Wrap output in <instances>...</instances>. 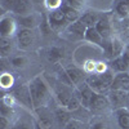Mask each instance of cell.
<instances>
[{"label":"cell","mask_w":129,"mask_h":129,"mask_svg":"<svg viewBox=\"0 0 129 129\" xmlns=\"http://www.w3.org/2000/svg\"><path fill=\"white\" fill-rule=\"evenodd\" d=\"M0 115L8 117V119L13 117V116H14V109H13V106L7 105L5 102H3L2 107H0Z\"/></svg>","instance_id":"27"},{"label":"cell","mask_w":129,"mask_h":129,"mask_svg":"<svg viewBox=\"0 0 129 129\" xmlns=\"http://www.w3.org/2000/svg\"><path fill=\"white\" fill-rule=\"evenodd\" d=\"M28 87H30L32 103H34V109H40V107L45 106L50 98V93L47 83L43 80V78L36 76L35 79H32V81L28 84Z\"/></svg>","instance_id":"1"},{"label":"cell","mask_w":129,"mask_h":129,"mask_svg":"<svg viewBox=\"0 0 129 129\" xmlns=\"http://www.w3.org/2000/svg\"><path fill=\"white\" fill-rule=\"evenodd\" d=\"M14 39L10 36H2L0 38V54L3 58H7L13 54L14 52Z\"/></svg>","instance_id":"14"},{"label":"cell","mask_w":129,"mask_h":129,"mask_svg":"<svg viewBox=\"0 0 129 129\" xmlns=\"http://www.w3.org/2000/svg\"><path fill=\"white\" fill-rule=\"evenodd\" d=\"M13 98L17 100L18 102H21V105H23L25 107L34 109V103H32L28 85H18V87L13 90Z\"/></svg>","instance_id":"4"},{"label":"cell","mask_w":129,"mask_h":129,"mask_svg":"<svg viewBox=\"0 0 129 129\" xmlns=\"http://www.w3.org/2000/svg\"><path fill=\"white\" fill-rule=\"evenodd\" d=\"M95 28L101 34L103 40L111 39V22H110V18H109L107 14L101 17V19L98 21V23L95 25Z\"/></svg>","instance_id":"12"},{"label":"cell","mask_w":129,"mask_h":129,"mask_svg":"<svg viewBox=\"0 0 129 129\" xmlns=\"http://www.w3.org/2000/svg\"><path fill=\"white\" fill-rule=\"evenodd\" d=\"M64 4H67L69 7H71V8L80 12L85 5V0H64Z\"/></svg>","instance_id":"29"},{"label":"cell","mask_w":129,"mask_h":129,"mask_svg":"<svg viewBox=\"0 0 129 129\" xmlns=\"http://www.w3.org/2000/svg\"><path fill=\"white\" fill-rule=\"evenodd\" d=\"M87 26H85L81 21L79 19V21H76V22H74V23H70L69 25V27L66 28L70 34H72V35H75V36H78V38H83L84 39V36H85V31H87Z\"/></svg>","instance_id":"23"},{"label":"cell","mask_w":129,"mask_h":129,"mask_svg":"<svg viewBox=\"0 0 129 129\" xmlns=\"http://www.w3.org/2000/svg\"><path fill=\"white\" fill-rule=\"evenodd\" d=\"M48 58H49V61H53V62L61 61L63 58V49L57 48V47L50 48L49 52H48Z\"/></svg>","instance_id":"26"},{"label":"cell","mask_w":129,"mask_h":129,"mask_svg":"<svg viewBox=\"0 0 129 129\" xmlns=\"http://www.w3.org/2000/svg\"><path fill=\"white\" fill-rule=\"evenodd\" d=\"M18 0H2V8L4 10H13Z\"/></svg>","instance_id":"33"},{"label":"cell","mask_w":129,"mask_h":129,"mask_svg":"<svg viewBox=\"0 0 129 129\" xmlns=\"http://www.w3.org/2000/svg\"><path fill=\"white\" fill-rule=\"evenodd\" d=\"M111 106L110 101H109V97L107 94H100V93H95L92 103L89 106V110L92 112H102L105 110H107L109 107Z\"/></svg>","instance_id":"8"},{"label":"cell","mask_w":129,"mask_h":129,"mask_svg":"<svg viewBox=\"0 0 129 129\" xmlns=\"http://www.w3.org/2000/svg\"><path fill=\"white\" fill-rule=\"evenodd\" d=\"M75 93H76V95L79 97L81 106L84 107V109H88L89 110V106L92 103V100H93L95 92L89 87L87 83H83L81 85H79V87H78V90L75 92Z\"/></svg>","instance_id":"7"},{"label":"cell","mask_w":129,"mask_h":129,"mask_svg":"<svg viewBox=\"0 0 129 129\" xmlns=\"http://www.w3.org/2000/svg\"><path fill=\"white\" fill-rule=\"evenodd\" d=\"M75 95V92L72 90V87L70 85H66V84H59V87L57 88L56 90V97H57V101L59 102L61 106L66 107L67 103L70 102V100Z\"/></svg>","instance_id":"9"},{"label":"cell","mask_w":129,"mask_h":129,"mask_svg":"<svg viewBox=\"0 0 129 129\" xmlns=\"http://www.w3.org/2000/svg\"><path fill=\"white\" fill-rule=\"evenodd\" d=\"M35 129H53V121L50 116L48 115H40L38 120L35 121Z\"/></svg>","instance_id":"24"},{"label":"cell","mask_w":129,"mask_h":129,"mask_svg":"<svg viewBox=\"0 0 129 129\" xmlns=\"http://www.w3.org/2000/svg\"><path fill=\"white\" fill-rule=\"evenodd\" d=\"M85 83H87L95 93L106 94L107 92L110 90V85L107 84V83L100 76V74H97V72L89 75V76L87 78V80H85Z\"/></svg>","instance_id":"5"},{"label":"cell","mask_w":129,"mask_h":129,"mask_svg":"<svg viewBox=\"0 0 129 129\" xmlns=\"http://www.w3.org/2000/svg\"><path fill=\"white\" fill-rule=\"evenodd\" d=\"M61 9H62V12H63L64 17H66V19L69 21V23L76 22V21H79L80 17H81V13L79 12V10H76V9H74V8L69 7L67 4H64V3H63V5L61 7Z\"/></svg>","instance_id":"22"},{"label":"cell","mask_w":129,"mask_h":129,"mask_svg":"<svg viewBox=\"0 0 129 129\" xmlns=\"http://www.w3.org/2000/svg\"><path fill=\"white\" fill-rule=\"evenodd\" d=\"M12 129H35V126H32L31 123L26 120H19L12 126Z\"/></svg>","instance_id":"32"},{"label":"cell","mask_w":129,"mask_h":129,"mask_svg":"<svg viewBox=\"0 0 129 129\" xmlns=\"http://www.w3.org/2000/svg\"><path fill=\"white\" fill-rule=\"evenodd\" d=\"M48 23L50 26V30L54 31V32H61L63 30H66L70 25L61 8L50 10L49 17H48Z\"/></svg>","instance_id":"2"},{"label":"cell","mask_w":129,"mask_h":129,"mask_svg":"<svg viewBox=\"0 0 129 129\" xmlns=\"http://www.w3.org/2000/svg\"><path fill=\"white\" fill-rule=\"evenodd\" d=\"M84 39L87 41H89V43H92V44L100 45V47H102V44H103V38L101 36L100 32L97 31L95 27H88L87 31H85Z\"/></svg>","instance_id":"18"},{"label":"cell","mask_w":129,"mask_h":129,"mask_svg":"<svg viewBox=\"0 0 129 129\" xmlns=\"http://www.w3.org/2000/svg\"><path fill=\"white\" fill-rule=\"evenodd\" d=\"M126 106L129 107V90L126 92Z\"/></svg>","instance_id":"38"},{"label":"cell","mask_w":129,"mask_h":129,"mask_svg":"<svg viewBox=\"0 0 129 129\" xmlns=\"http://www.w3.org/2000/svg\"><path fill=\"white\" fill-rule=\"evenodd\" d=\"M54 117H56V121H57V124H58V126L59 128H64L66 126V124L72 119L71 117V115H70V111L64 107V109H58V110H56V112H54Z\"/></svg>","instance_id":"19"},{"label":"cell","mask_w":129,"mask_h":129,"mask_svg":"<svg viewBox=\"0 0 129 129\" xmlns=\"http://www.w3.org/2000/svg\"><path fill=\"white\" fill-rule=\"evenodd\" d=\"M128 74H129V71H128Z\"/></svg>","instance_id":"39"},{"label":"cell","mask_w":129,"mask_h":129,"mask_svg":"<svg viewBox=\"0 0 129 129\" xmlns=\"http://www.w3.org/2000/svg\"><path fill=\"white\" fill-rule=\"evenodd\" d=\"M10 63H12L13 67L21 69V67H25V64L27 63V59L25 56H13L10 58Z\"/></svg>","instance_id":"28"},{"label":"cell","mask_w":129,"mask_h":129,"mask_svg":"<svg viewBox=\"0 0 129 129\" xmlns=\"http://www.w3.org/2000/svg\"><path fill=\"white\" fill-rule=\"evenodd\" d=\"M115 10L121 18L129 17V0H117Z\"/></svg>","instance_id":"25"},{"label":"cell","mask_w":129,"mask_h":129,"mask_svg":"<svg viewBox=\"0 0 129 129\" xmlns=\"http://www.w3.org/2000/svg\"><path fill=\"white\" fill-rule=\"evenodd\" d=\"M17 22L25 27V28H31L34 30L35 27H38L41 22H40V16L35 14V13H31L27 16H22V17H17Z\"/></svg>","instance_id":"15"},{"label":"cell","mask_w":129,"mask_h":129,"mask_svg":"<svg viewBox=\"0 0 129 129\" xmlns=\"http://www.w3.org/2000/svg\"><path fill=\"white\" fill-rule=\"evenodd\" d=\"M0 83H2V87L3 88H10L13 85V78H12V75L3 74L2 75V79H0Z\"/></svg>","instance_id":"30"},{"label":"cell","mask_w":129,"mask_h":129,"mask_svg":"<svg viewBox=\"0 0 129 129\" xmlns=\"http://www.w3.org/2000/svg\"><path fill=\"white\" fill-rule=\"evenodd\" d=\"M16 31V19L10 16H4L0 21V34L2 36L12 38Z\"/></svg>","instance_id":"11"},{"label":"cell","mask_w":129,"mask_h":129,"mask_svg":"<svg viewBox=\"0 0 129 129\" xmlns=\"http://www.w3.org/2000/svg\"><path fill=\"white\" fill-rule=\"evenodd\" d=\"M123 53H125V54H126V56L129 57V44H128V45H126V47L124 48V52H123Z\"/></svg>","instance_id":"37"},{"label":"cell","mask_w":129,"mask_h":129,"mask_svg":"<svg viewBox=\"0 0 129 129\" xmlns=\"http://www.w3.org/2000/svg\"><path fill=\"white\" fill-rule=\"evenodd\" d=\"M110 69H111L115 74H117V72H128V71H129V63L126 62V59H125V58L123 57V54H121V56L116 57V58H114V59L111 61Z\"/></svg>","instance_id":"17"},{"label":"cell","mask_w":129,"mask_h":129,"mask_svg":"<svg viewBox=\"0 0 129 129\" xmlns=\"http://www.w3.org/2000/svg\"><path fill=\"white\" fill-rule=\"evenodd\" d=\"M92 129H107V125L103 121H95L92 125Z\"/></svg>","instance_id":"36"},{"label":"cell","mask_w":129,"mask_h":129,"mask_svg":"<svg viewBox=\"0 0 129 129\" xmlns=\"http://www.w3.org/2000/svg\"><path fill=\"white\" fill-rule=\"evenodd\" d=\"M31 10H32V3H31V0H18L12 12L17 17H22V16L31 14Z\"/></svg>","instance_id":"16"},{"label":"cell","mask_w":129,"mask_h":129,"mask_svg":"<svg viewBox=\"0 0 129 129\" xmlns=\"http://www.w3.org/2000/svg\"><path fill=\"white\" fill-rule=\"evenodd\" d=\"M102 16H100L97 12H85L81 14L80 21L87 26V27H95V25L98 23V21L101 19Z\"/></svg>","instance_id":"21"},{"label":"cell","mask_w":129,"mask_h":129,"mask_svg":"<svg viewBox=\"0 0 129 129\" xmlns=\"http://www.w3.org/2000/svg\"><path fill=\"white\" fill-rule=\"evenodd\" d=\"M45 3H47V7L50 8L52 10L58 9V8H61L63 5L62 4V0H45Z\"/></svg>","instance_id":"34"},{"label":"cell","mask_w":129,"mask_h":129,"mask_svg":"<svg viewBox=\"0 0 129 129\" xmlns=\"http://www.w3.org/2000/svg\"><path fill=\"white\" fill-rule=\"evenodd\" d=\"M111 89H120V90H129V74L128 72H117L115 74L114 81L111 84Z\"/></svg>","instance_id":"13"},{"label":"cell","mask_w":129,"mask_h":129,"mask_svg":"<svg viewBox=\"0 0 129 129\" xmlns=\"http://www.w3.org/2000/svg\"><path fill=\"white\" fill-rule=\"evenodd\" d=\"M17 47L22 50H28L35 43V34L34 30L22 27L17 32Z\"/></svg>","instance_id":"3"},{"label":"cell","mask_w":129,"mask_h":129,"mask_svg":"<svg viewBox=\"0 0 129 129\" xmlns=\"http://www.w3.org/2000/svg\"><path fill=\"white\" fill-rule=\"evenodd\" d=\"M0 129H12V126H10V119L0 115Z\"/></svg>","instance_id":"35"},{"label":"cell","mask_w":129,"mask_h":129,"mask_svg":"<svg viewBox=\"0 0 129 129\" xmlns=\"http://www.w3.org/2000/svg\"><path fill=\"white\" fill-rule=\"evenodd\" d=\"M63 129H84V124L80 121V120H76V119H71L66 126H64Z\"/></svg>","instance_id":"31"},{"label":"cell","mask_w":129,"mask_h":129,"mask_svg":"<svg viewBox=\"0 0 129 129\" xmlns=\"http://www.w3.org/2000/svg\"><path fill=\"white\" fill-rule=\"evenodd\" d=\"M107 97H109L111 107H114L115 110L126 107V92L125 90L110 89L109 92H107Z\"/></svg>","instance_id":"6"},{"label":"cell","mask_w":129,"mask_h":129,"mask_svg":"<svg viewBox=\"0 0 129 129\" xmlns=\"http://www.w3.org/2000/svg\"><path fill=\"white\" fill-rule=\"evenodd\" d=\"M115 115L117 123H119L121 129H129V109L128 107H123V109L115 110Z\"/></svg>","instance_id":"20"},{"label":"cell","mask_w":129,"mask_h":129,"mask_svg":"<svg viewBox=\"0 0 129 129\" xmlns=\"http://www.w3.org/2000/svg\"><path fill=\"white\" fill-rule=\"evenodd\" d=\"M64 70H66L67 75H69V78L72 83L74 87H79V85H81L83 83H85V74L83 70H80L79 67H76L75 64H70V66L67 67H64Z\"/></svg>","instance_id":"10"}]
</instances>
